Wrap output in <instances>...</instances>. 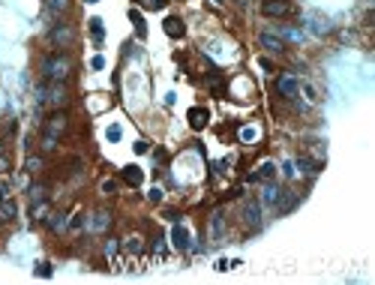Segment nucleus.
<instances>
[{"label":"nucleus","instance_id":"obj_25","mask_svg":"<svg viewBox=\"0 0 375 285\" xmlns=\"http://www.w3.org/2000/svg\"><path fill=\"white\" fill-rule=\"evenodd\" d=\"M12 195V180L6 174H0V198H9Z\"/></svg>","mask_w":375,"mask_h":285},{"label":"nucleus","instance_id":"obj_39","mask_svg":"<svg viewBox=\"0 0 375 285\" xmlns=\"http://www.w3.org/2000/svg\"><path fill=\"white\" fill-rule=\"evenodd\" d=\"M114 189H117L114 180H105V183H102V192H114Z\"/></svg>","mask_w":375,"mask_h":285},{"label":"nucleus","instance_id":"obj_36","mask_svg":"<svg viewBox=\"0 0 375 285\" xmlns=\"http://www.w3.org/2000/svg\"><path fill=\"white\" fill-rule=\"evenodd\" d=\"M36 276H51V264H39L36 267Z\"/></svg>","mask_w":375,"mask_h":285},{"label":"nucleus","instance_id":"obj_31","mask_svg":"<svg viewBox=\"0 0 375 285\" xmlns=\"http://www.w3.org/2000/svg\"><path fill=\"white\" fill-rule=\"evenodd\" d=\"M255 135H258V132H255L252 126H243V129H240V138H243V141H255Z\"/></svg>","mask_w":375,"mask_h":285},{"label":"nucleus","instance_id":"obj_14","mask_svg":"<svg viewBox=\"0 0 375 285\" xmlns=\"http://www.w3.org/2000/svg\"><path fill=\"white\" fill-rule=\"evenodd\" d=\"M48 201H33V210H30V216L36 219V222H45L48 219Z\"/></svg>","mask_w":375,"mask_h":285},{"label":"nucleus","instance_id":"obj_18","mask_svg":"<svg viewBox=\"0 0 375 285\" xmlns=\"http://www.w3.org/2000/svg\"><path fill=\"white\" fill-rule=\"evenodd\" d=\"M63 129H66V117H60V114H57V117H51V120H48V129H45V132L57 138V135H63Z\"/></svg>","mask_w":375,"mask_h":285},{"label":"nucleus","instance_id":"obj_6","mask_svg":"<svg viewBox=\"0 0 375 285\" xmlns=\"http://www.w3.org/2000/svg\"><path fill=\"white\" fill-rule=\"evenodd\" d=\"M171 246L177 249V252H186V249H189V231H186V225H174L171 228Z\"/></svg>","mask_w":375,"mask_h":285},{"label":"nucleus","instance_id":"obj_4","mask_svg":"<svg viewBox=\"0 0 375 285\" xmlns=\"http://www.w3.org/2000/svg\"><path fill=\"white\" fill-rule=\"evenodd\" d=\"M261 12L267 18H285V15H291V3L288 0H264V3H261Z\"/></svg>","mask_w":375,"mask_h":285},{"label":"nucleus","instance_id":"obj_15","mask_svg":"<svg viewBox=\"0 0 375 285\" xmlns=\"http://www.w3.org/2000/svg\"><path fill=\"white\" fill-rule=\"evenodd\" d=\"M165 33L171 39H180L183 36V21L180 18H165Z\"/></svg>","mask_w":375,"mask_h":285},{"label":"nucleus","instance_id":"obj_29","mask_svg":"<svg viewBox=\"0 0 375 285\" xmlns=\"http://www.w3.org/2000/svg\"><path fill=\"white\" fill-rule=\"evenodd\" d=\"M120 135H123V129H120V126H108V132H105V138H108V141H120Z\"/></svg>","mask_w":375,"mask_h":285},{"label":"nucleus","instance_id":"obj_38","mask_svg":"<svg viewBox=\"0 0 375 285\" xmlns=\"http://www.w3.org/2000/svg\"><path fill=\"white\" fill-rule=\"evenodd\" d=\"M132 150H135V153H147V141H135Z\"/></svg>","mask_w":375,"mask_h":285},{"label":"nucleus","instance_id":"obj_3","mask_svg":"<svg viewBox=\"0 0 375 285\" xmlns=\"http://www.w3.org/2000/svg\"><path fill=\"white\" fill-rule=\"evenodd\" d=\"M258 45L264 51H270V54H282L285 51V39H279L273 30H261L258 33Z\"/></svg>","mask_w":375,"mask_h":285},{"label":"nucleus","instance_id":"obj_12","mask_svg":"<svg viewBox=\"0 0 375 285\" xmlns=\"http://www.w3.org/2000/svg\"><path fill=\"white\" fill-rule=\"evenodd\" d=\"M276 36H279V39H288V42H303V30L282 24V27H276Z\"/></svg>","mask_w":375,"mask_h":285},{"label":"nucleus","instance_id":"obj_30","mask_svg":"<svg viewBox=\"0 0 375 285\" xmlns=\"http://www.w3.org/2000/svg\"><path fill=\"white\" fill-rule=\"evenodd\" d=\"M54 147H57V138H54V135H45V141H42V150H45V153H51Z\"/></svg>","mask_w":375,"mask_h":285},{"label":"nucleus","instance_id":"obj_20","mask_svg":"<svg viewBox=\"0 0 375 285\" xmlns=\"http://www.w3.org/2000/svg\"><path fill=\"white\" fill-rule=\"evenodd\" d=\"M108 222H111V216L105 210H99V213H93V222H90V228L93 231H102V228H108Z\"/></svg>","mask_w":375,"mask_h":285},{"label":"nucleus","instance_id":"obj_27","mask_svg":"<svg viewBox=\"0 0 375 285\" xmlns=\"http://www.w3.org/2000/svg\"><path fill=\"white\" fill-rule=\"evenodd\" d=\"M120 249V240H105V258H114Z\"/></svg>","mask_w":375,"mask_h":285},{"label":"nucleus","instance_id":"obj_1","mask_svg":"<svg viewBox=\"0 0 375 285\" xmlns=\"http://www.w3.org/2000/svg\"><path fill=\"white\" fill-rule=\"evenodd\" d=\"M39 69H42V75H45L48 81H66L69 72H72V60H69V54L54 51V54H45V57H42Z\"/></svg>","mask_w":375,"mask_h":285},{"label":"nucleus","instance_id":"obj_35","mask_svg":"<svg viewBox=\"0 0 375 285\" xmlns=\"http://www.w3.org/2000/svg\"><path fill=\"white\" fill-rule=\"evenodd\" d=\"M144 6H147V9H162V6H165V0H147Z\"/></svg>","mask_w":375,"mask_h":285},{"label":"nucleus","instance_id":"obj_33","mask_svg":"<svg viewBox=\"0 0 375 285\" xmlns=\"http://www.w3.org/2000/svg\"><path fill=\"white\" fill-rule=\"evenodd\" d=\"M282 174L285 177H297V171H294V162L288 159V162H282Z\"/></svg>","mask_w":375,"mask_h":285},{"label":"nucleus","instance_id":"obj_5","mask_svg":"<svg viewBox=\"0 0 375 285\" xmlns=\"http://www.w3.org/2000/svg\"><path fill=\"white\" fill-rule=\"evenodd\" d=\"M276 90H279L282 96L294 99V96L300 93V81H297L294 75H288V72H285V75H279V78H276Z\"/></svg>","mask_w":375,"mask_h":285},{"label":"nucleus","instance_id":"obj_22","mask_svg":"<svg viewBox=\"0 0 375 285\" xmlns=\"http://www.w3.org/2000/svg\"><path fill=\"white\" fill-rule=\"evenodd\" d=\"M45 198H48V189L42 183H33L30 186V201H45Z\"/></svg>","mask_w":375,"mask_h":285},{"label":"nucleus","instance_id":"obj_7","mask_svg":"<svg viewBox=\"0 0 375 285\" xmlns=\"http://www.w3.org/2000/svg\"><path fill=\"white\" fill-rule=\"evenodd\" d=\"M243 222L249 228H258L261 225V204L258 201H246V207H243Z\"/></svg>","mask_w":375,"mask_h":285},{"label":"nucleus","instance_id":"obj_34","mask_svg":"<svg viewBox=\"0 0 375 285\" xmlns=\"http://www.w3.org/2000/svg\"><path fill=\"white\" fill-rule=\"evenodd\" d=\"M147 198L153 201V204H159V201H162V189H150V192H147Z\"/></svg>","mask_w":375,"mask_h":285},{"label":"nucleus","instance_id":"obj_16","mask_svg":"<svg viewBox=\"0 0 375 285\" xmlns=\"http://www.w3.org/2000/svg\"><path fill=\"white\" fill-rule=\"evenodd\" d=\"M123 249H126V252L135 258V255H141V249H144V243H141V237L138 234H132V237H126L123 240Z\"/></svg>","mask_w":375,"mask_h":285},{"label":"nucleus","instance_id":"obj_37","mask_svg":"<svg viewBox=\"0 0 375 285\" xmlns=\"http://www.w3.org/2000/svg\"><path fill=\"white\" fill-rule=\"evenodd\" d=\"M84 225V216H81V213H75V219L69 222V228H81Z\"/></svg>","mask_w":375,"mask_h":285},{"label":"nucleus","instance_id":"obj_11","mask_svg":"<svg viewBox=\"0 0 375 285\" xmlns=\"http://www.w3.org/2000/svg\"><path fill=\"white\" fill-rule=\"evenodd\" d=\"M186 117H189V123H192V129H204L207 126V108H198V105H195V108H189V114H186Z\"/></svg>","mask_w":375,"mask_h":285},{"label":"nucleus","instance_id":"obj_13","mask_svg":"<svg viewBox=\"0 0 375 285\" xmlns=\"http://www.w3.org/2000/svg\"><path fill=\"white\" fill-rule=\"evenodd\" d=\"M123 180H126L129 186H141V180H144V171H141L138 165H126V168H123Z\"/></svg>","mask_w":375,"mask_h":285},{"label":"nucleus","instance_id":"obj_19","mask_svg":"<svg viewBox=\"0 0 375 285\" xmlns=\"http://www.w3.org/2000/svg\"><path fill=\"white\" fill-rule=\"evenodd\" d=\"M45 9H48L51 15H63V12L69 9V0H45Z\"/></svg>","mask_w":375,"mask_h":285},{"label":"nucleus","instance_id":"obj_23","mask_svg":"<svg viewBox=\"0 0 375 285\" xmlns=\"http://www.w3.org/2000/svg\"><path fill=\"white\" fill-rule=\"evenodd\" d=\"M153 252H156V261L165 258V252H168V240H165V237H156V240H153Z\"/></svg>","mask_w":375,"mask_h":285},{"label":"nucleus","instance_id":"obj_42","mask_svg":"<svg viewBox=\"0 0 375 285\" xmlns=\"http://www.w3.org/2000/svg\"><path fill=\"white\" fill-rule=\"evenodd\" d=\"M87 3H96V0H87Z\"/></svg>","mask_w":375,"mask_h":285},{"label":"nucleus","instance_id":"obj_9","mask_svg":"<svg viewBox=\"0 0 375 285\" xmlns=\"http://www.w3.org/2000/svg\"><path fill=\"white\" fill-rule=\"evenodd\" d=\"M18 216V207L12 198H0V222H12Z\"/></svg>","mask_w":375,"mask_h":285},{"label":"nucleus","instance_id":"obj_28","mask_svg":"<svg viewBox=\"0 0 375 285\" xmlns=\"http://www.w3.org/2000/svg\"><path fill=\"white\" fill-rule=\"evenodd\" d=\"M90 33H93V39H102L105 30H102V21L99 18H90Z\"/></svg>","mask_w":375,"mask_h":285},{"label":"nucleus","instance_id":"obj_26","mask_svg":"<svg viewBox=\"0 0 375 285\" xmlns=\"http://www.w3.org/2000/svg\"><path fill=\"white\" fill-rule=\"evenodd\" d=\"M129 18H132V24L138 30V36H144V18H141V12L138 9H129Z\"/></svg>","mask_w":375,"mask_h":285},{"label":"nucleus","instance_id":"obj_8","mask_svg":"<svg viewBox=\"0 0 375 285\" xmlns=\"http://www.w3.org/2000/svg\"><path fill=\"white\" fill-rule=\"evenodd\" d=\"M306 24L312 27L315 36H327V33H330V21H327V18H321L318 12H306Z\"/></svg>","mask_w":375,"mask_h":285},{"label":"nucleus","instance_id":"obj_17","mask_svg":"<svg viewBox=\"0 0 375 285\" xmlns=\"http://www.w3.org/2000/svg\"><path fill=\"white\" fill-rule=\"evenodd\" d=\"M273 174H276V165L273 162H264V165L252 174V180H273Z\"/></svg>","mask_w":375,"mask_h":285},{"label":"nucleus","instance_id":"obj_40","mask_svg":"<svg viewBox=\"0 0 375 285\" xmlns=\"http://www.w3.org/2000/svg\"><path fill=\"white\" fill-rule=\"evenodd\" d=\"M90 66H93V69H102V66H105V60H102V57H99V54H96V57H93V60H90Z\"/></svg>","mask_w":375,"mask_h":285},{"label":"nucleus","instance_id":"obj_10","mask_svg":"<svg viewBox=\"0 0 375 285\" xmlns=\"http://www.w3.org/2000/svg\"><path fill=\"white\" fill-rule=\"evenodd\" d=\"M48 102H51V105H66V87H63V81H51V87H48Z\"/></svg>","mask_w":375,"mask_h":285},{"label":"nucleus","instance_id":"obj_2","mask_svg":"<svg viewBox=\"0 0 375 285\" xmlns=\"http://www.w3.org/2000/svg\"><path fill=\"white\" fill-rule=\"evenodd\" d=\"M51 42H54L57 48L66 51V48L75 42V30H72L69 24H54V27H51Z\"/></svg>","mask_w":375,"mask_h":285},{"label":"nucleus","instance_id":"obj_21","mask_svg":"<svg viewBox=\"0 0 375 285\" xmlns=\"http://www.w3.org/2000/svg\"><path fill=\"white\" fill-rule=\"evenodd\" d=\"M48 225H51L54 231H63V228H69V222H66V216H63V213H48Z\"/></svg>","mask_w":375,"mask_h":285},{"label":"nucleus","instance_id":"obj_41","mask_svg":"<svg viewBox=\"0 0 375 285\" xmlns=\"http://www.w3.org/2000/svg\"><path fill=\"white\" fill-rule=\"evenodd\" d=\"M6 168H9V162H6L3 156H0V174H6Z\"/></svg>","mask_w":375,"mask_h":285},{"label":"nucleus","instance_id":"obj_24","mask_svg":"<svg viewBox=\"0 0 375 285\" xmlns=\"http://www.w3.org/2000/svg\"><path fill=\"white\" fill-rule=\"evenodd\" d=\"M222 234V213H213L210 216V237H219Z\"/></svg>","mask_w":375,"mask_h":285},{"label":"nucleus","instance_id":"obj_32","mask_svg":"<svg viewBox=\"0 0 375 285\" xmlns=\"http://www.w3.org/2000/svg\"><path fill=\"white\" fill-rule=\"evenodd\" d=\"M39 168H42V159L39 156H30L27 159V171H39Z\"/></svg>","mask_w":375,"mask_h":285}]
</instances>
